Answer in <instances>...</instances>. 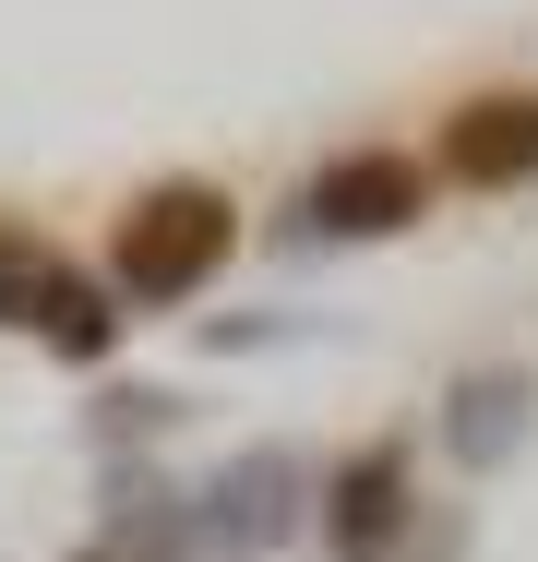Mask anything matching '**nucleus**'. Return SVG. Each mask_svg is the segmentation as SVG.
Listing matches in <instances>:
<instances>
[{
  "instance_id": "1",
  "label": "nucleus",
  "mask_w": 538,
  "mask_h": 562,
  "mask_svg": "<svg viewBox=\"0 0 538 562\" xmlns=\"http://www.w3.org/2000/svg\"><path fill=\"white\" fill-rule=\"evenodd\" d=\"M227 239H239V227H227V204H215L204 180H168V192H144V204L120 216V251H108V263H120L132 300H192L215 263H227Z\"/></svg>"
},
{
  "instance_id": "2",
  "label": "nucleus",
  "mask_w": 538,
  "mask_h": 562,
  "mask_svg": "<svg viewBox=\"0 0 538 562\" xmlns=\"http://www.w3.org/2000/svg\"><path fill=\"white\" fill-rule=\"evenodd\" d=\"M407 216H419V168H407V156L359 144V156L312 168V227L323 239H395Z\"/></svg>"
},
{
  "instance_id": "3",
  "label": "nucleus",
  "mask_w": 538,
  "mask_h": 562,
  "mask_svg": "<svg viewBox=\"0 0 538 562\" xmlns=\"http://www.w3.org/2000/svg\"><path fill=\"white\" fill-rule=\"evenodd\" d=\"M442 168H455V180H479V192L538 180V97H479V109H455Z\"/></svg>"
},
{
  "instance_id": "4",
  "label": "nucleus",
  "mask_w": 538,
  "mask_h": 562,
  "mask_svg": "<svg viewBox=\"0 0 538 562\" xmlns=\"http://www.w3.org/2000/svg\"><path fill=\"white\" fill-rule=\"evenodd\" d=\"M527 419H538V383H527V371H467V383L442 395V443L467 454V467H503V454L527 443Z\"/></svg>"
},
{
  "instance_id": "5",
  "label": "nucleus",
  "mask_w": 538,
  "mask_h": 562,
  "mask_svg": "<svg viewBox=\"0 0 538 562\" xmlns=\"http://www.w3.org/2000/svg\"><path fill=\"white\" fill-rule=\"evenodd\" d=\"M395 527H407V454H395V443L347 454V479H335V551H347V562H383Z\"/></svg>"
},
{
  "instance_id": "6",
  "label": "nucleus",
  "mask_w": 538,
  "mask_h": 562,
  "mask_svg": "<svg viewBox=\"0 0 538 562\" xmlns=\"http://www.w3.org/2000/svg\"><path fill=\"white\" fill-rule=\"evenodd\" d=\"M288 503H300V467H288L276 443L239 454V467L215 479V527H227V539H276V527H288Z\"/></svg>"
},
{
  "instance_id": "7",
  "label": "nucleus",
  "mask_w": 538,
  "mask_h": 562,
  "mask_svg": "<svg viewBox=\"0 0 538 562\" xmlns=\"http://www.w3.org/2000/svg\"><path fill=\"white\" fill-rule=\"evenodd\" d=\"M36 324H48V347H72V359H97L120 312H108V300L85 288V276H48V300H36Z\"/></svg>"
},
{
  "instance_id": "8",
  "label": "nucleus",
  "mask_w": 538,
  "mask_h": 562,
  "mask_svg": "<svg viewBox=\"0 0 538 562\" xmlns=\"http://www.w3.org/2000/svg\"><path fill=\"white\" fill-rule=\"evenodd\" d=\"M48 276H60V263H48L36 239H0V324H24V312L48 300Z\"/></svg>"
}]
</instances>
